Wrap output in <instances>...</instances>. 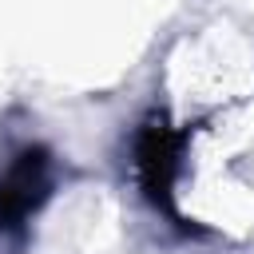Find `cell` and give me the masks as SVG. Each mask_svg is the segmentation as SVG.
<instances>
[{"label": "cell", "mask_w": 254, "mask_h": 254, "mask_svg": "<svg viewBox=\"0 0 254 254\" xmlns=\"http://www.w3.org/2000/svg\"><path fill=\"white\" fill-rule=\"evenodd\" d=\"M183 131H175L167 123V115H151L143 127H139V139H135V167H139V187H143V198L171 214L175 222H183L175 214V198H171V187H175V175H179V151H183Z\"/></svg>", "instance_id": "obj_1"}, {"label": "cell", "mask_w": 254, "mask_h": 254, "mask_svg": "<svg viewBox=\"0 0 254 254\" xmlns=\"http://www.w3.org/2000/svg\"><path fill=\"white\" fill-rule=\"evenodd\" d=\"M48 198V147H24L0 179V226L20 230L24 218Z\"/></svg>", "instance_id": "obj_2"}]
</instances>
